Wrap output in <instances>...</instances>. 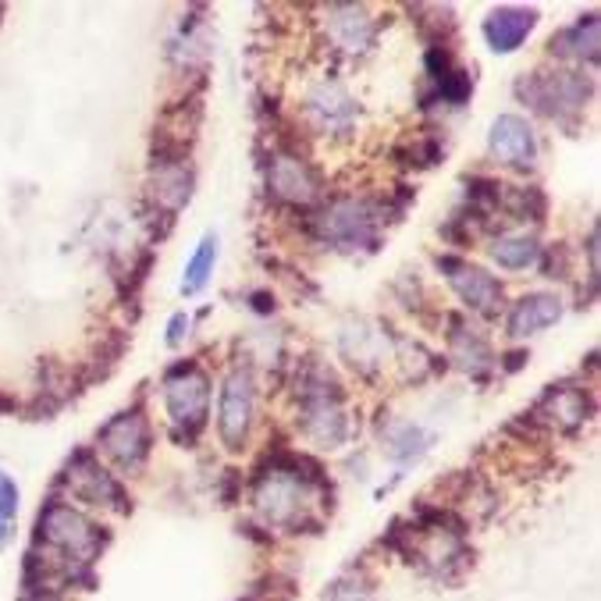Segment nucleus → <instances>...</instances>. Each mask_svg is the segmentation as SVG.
I'll list each match as a JSON object with an SVG mask.
<instances>
[{"label": "nucleus", "mask_w": 601, "mask_h": 601, "mask_svg": "<svg viewBox=\"0 0 601 601\" xmlns=\"http://www.w3.org/2000/svg\"><path fill=\"white\" fill-rule=\"evenodd\" d=\"M39 541L47 544V569H61L64 577H72L78 566H89L103 548L100 527L86 513H78L68 502H50L39 513Z\"/></svg>", "instance_id": "1"}, {"label": "nucleus", "mask_w": 601, "mask_h": 601, "mask_svg": "<svg viewBox=\"0 0 601 601\" xmlns=\"http://www.w3.org/2000/svg\"><path fill=\"white\" fill-rule=\"evenodd\" d=\"M256 516L271 527H299L313 505L310 474H299V463H274L256 477L253 491Z\"/></svg>", "instance_id": "2"}, {"label": "nucleus", "mask_w": 601, "mask_h": 601, "mask_svg": "<svg viewBox=\"0 0 601 601\" xmlns=\"http://www.w3.org/2000/svg\"><path fill=\"white\" fill-rule=\"evenodd\" d=\"M313 231L335 250H374L377 242V214L360 200H335L313 217Z\"/></svg>", "instance_id": "3"}, {"label": "nucleus", "mask_w": 601, "mask_h": 601, "mask_svg": "<svg viewBox=\"0 0 601 601\" xmlns=\"http://www.w3.org/2000/svg\"><path fill=\"white\" fill-rule=\"evenodd\" d=\"M206 402H211V377L192 363H181L164 381V406L172 424L181 435H196L206 421Z\"/></svg>", "instance_id": "4"}, {"label": "nucleus", "mask_w": 601, "mask_h": 601, "mask_svg": "<svg viewBox=\"0 0 601 601\" xmlns=\"http://www.w3.org/2000/svg\"><path fill=\"white\" fill-rule=\"evenodd\" d=\"M516 93L524 97L534 111H541L548 117H563L569 111H577L587 100V83L577 72H534L527 78H519Z\"/></svg>", "instance_id": "5"}, {"label": "nucleus", "mask_w": 601, "mask_h": 601, "mask_svg": "<svg viewBox=\"0 0 601 601\" xmlns=\"http://www.w3.org/2000/svg\"><path fill=\"white\" fill-rule=\"evenodd\" d=\"M253 413H256V385L250 371H231L225 377V388H221V410H217V430L221 441L239 452L250 438L253 427Z\"/></svg>", "instance_id": "6"}, {"label": "nucleus", "mask_w": 601, "mask_h": 601, "mask_svg": "<svg viewBox=\"0 0 601 601\" xmlns=\"http://www.w3.org/2000/svg\"><path fill=\"white\" fill-rule=\"evenodd\" d=\"M97 446L122 469H139L142 463H147L150 446H153L150 421L139 410L117 413L111 424H103V430L97 435Z\"/></svg>", "instance_id": "7"}, {"label": "nucleus", "mask_w": 601, "mask_h": 601, "mask_svg": "<svg viewBox=\"0 0 601 601\" xmlns=\"http://www.w3.org/2000/svg\"><path fill=\"white\" fill-rule=\"evenodd\" d=\"M438 267L446 271L455 296H460L469 310L485 313V317H494V313L502 310V285L494 281L488 271H480V267L466 264V260H455V256H441Z\"/></svg>", "instance_id": "8"}, {"label": "nucleus", "mask_w": 601, "mask_h": 601, "mask_svg": "<svg viewBox=\"0 0 601 601\" xmlns=\"http://www.w3.org/2000/svg\"><path fill=\"white\" fill-rule=\"evenodd\" d=\"M267 189L278 196L281 203L292 206H310L321 196V178L313 172V164L296 153H278L267 167Z\"/></svg>", "instance_id": "9"}, {"label": "nucleus", "mask_w": 601, "mask_h": 601, "mask_svg": "<svg viewBox=\"0 0 601 601\" xmlns=\"http://www.w3.org/2000/svg\"><path fill=\"white\" fill-rule=\"evenodd\" d=\"M488 147H491L494 161L516 167V172H527V167H534V161H538V136H534L527 117H519V114L494 117Z\"/></svg>", "instance_id": "10"}, {"label": "nucleus", "mask_w": 601, "mask_h": 601, "mask_svg": "<svg viewBox=\"0 0 601 601\" xmlns=\"http://www.w3.org/2000/svg\"><path fill=\"white\" fill-rule=\"evenodd\" d=\"M306 122L317 128L321 136H342L352 128V117H356V103L338 83H321L317 89L306 93Z\"/></svg>", "instance_id": "11"}, {"label": "nucleus", "mask_w": 601, "mask_h": 601, "mask_svg": "<svg viewBox=\"0 0 601 601\" xmlns=\"http://www.w3.org/2000/svg\"><path fill=\"white\" fill-rule=\"evenodd\" d=\"M68 485H72V491L78 494V499L89 502V505L117 509V513H125L128 509L122 485H117V480L89 452L75 455V460L68 463Z\"/></svg>", "instance_id": "12"}, {"label": "nucleus", "mask_w": 601, "mask_h": 601, "mask_svg": "<svg viewBox=\"0 0 601 601\" xmlns=\"http://www.w3.org/2000/svg\"><path fill=\"white\" fill-rule=\"evenodd\" d=\"M534 22H538V11L530 8H499L491 11L485 22V39L494 54H513V50L530 36Z\"/></svg>", "instance_id": "13"}, {"label": "nucleus", "mask_w": 601, "mask_h": 601, "mask_svg": "<svg viewBox=\"0 0 601 601\" xmlns=\"http://www.w3.org/2000/svg\"><path fill=\"white\" fill-rule=\"evenodd\" d=\"M559 317H563V299L548 296V292H534V296H524L513 306L505 328L513 338H527V335H538L544 328H552Z\"/></svg>", "instance_id": "14"}, {"label": "nucleus", "mask_w": 601, "mask_h": 601, "mask_svg": "<svg viewBox=\"0 0 601 601\" xmlns=\"http://www.w3.org/2000/svg\"><path fill=\"white\" fill-rule=\"evenodd\" d=\"M328 36L346 54H363L374 43V25L363 15V8H331L328 11Z\"/></svg>", "instance_id": "15"}, {"label": "nucleus", "mask_w": 601, "mask_h": 601, "mask_svg": "<svg viewBox=\"0 0 601 601\" xmlns=\"http://www.w3.org/2000/svg\"><path fill=\"white\" fill-rule=\"evenodd\" d=\"M541 413H548V421H552L555 427H563V430L580 427L587 421V396H584V388H569V385L552 388L541 399L538 416Z\"/></svg>", "instance_id": "16"}, {"label": "nucleus", "mask_w": 601, "mask_h": 601, "mask_svg": "<svg viewBox=\"0 0 601 601\" xmlns=\"http://www.w3.org/2000/svg\"><path fill=\"white\" fill-rule=\"evenodd\" d=\"M541 256V246L534 235H499V239L491 242V260L505 271H527L530 264H538Z\"/></svg>", "instance_id": "17"}, {"label": "nucleus", "mask_w": 601, "mask_h": 601, "mask_svg": "<svg viewBox=\"0 0 601 601\" xmlns=\"http://www.w3.org/2000/svg\"><path fill=\"white\" fill-rule=\"evenodd\" d=\"M552 54L573 58V61H594L598 58V18L587 15V25L577 22L573 29L559 33L552 39Z\"/></svg>", "instance_id": "18"}, {"label": "nucleus", "mask_w": 601, "mask_h": 601, "mask_svg": "<svg viewBox=\"0 0 601 601\" xmlns=\"http://www.w3.org/2000/svg\"><path fill=\"white\" fill-rule=\"evenodd\" d=\"M178 161H161V172H156V203H161L164 211H178V206L189 203V196H192V178Z\"/></svg>", "instance_id": "19"}, {"label": "nucleus", "mask_w": 601, "mask_h": 601, "mask_svg": "<svg viewBox=\"0 0 601 601\" xmlns=\"http://www.w3.org/2000/svg\"><path fill=\"white\" fill-rule=\"evenodd\" d=\"M214 260H217V239H214V235H206V239L200 242V250H196L192 260H189L186 278H181V292H186V296L200 292L203 285H206V278H211Z\"/></svg>", "instance_id": "20"}, {"label": "nucleus", "mask_w": 601, "mask_h": 601, "mask_svg": "<svg viewBox=\"0 0 601 601\" xmlns=\"http://www.w3.org/2000/svg\"><path fill=\"white\" fill-rule=\"evenodd\" d=\"M18 513V488L8 474H0V524H11Z\"/></svg>", "instance_id": "21"}, {"label": "nucleus", "mask_w": 601, "mask_h": 601, "mask_svg": "<svg viewBox=\"0 0 601 601\" xmlns=\"http://www.w3.org/2000/svg\"><path fill=\"white\" fill-rule=\"evenodd\" d=\"M328 601H377L363 584H338Z\"/></svg>", "instance_id": "22"}, {"label": "nucleus", "mask_w": 601, "mask_h": 601, "mask_svg": "<svg viewBox=\"0 0 601 601\" xmlns=\"http://www.w3.org/2000/svg\"><path fill=\"white\" fill-rule=\"evenodd\" d=\"M181 335H189V317H181V313H178V317L172 321V335H167V342L178 346V342H181Z\"/></svg>", "instance_id": "23"}]
</instances>
